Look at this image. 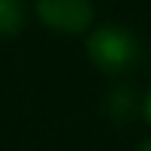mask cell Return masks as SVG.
<instances>
[{"label":"cell","instance_id":"4","mask_svg":"<svg viewBox=\"0 0 151 151\" xmlns=\"http://www.w3.org/2000/svg\"><path fill=\"white\" fill-rule=\"evenodd\" d=\"M146 118L151 120V94H149V99H146Z\"/></svg>","mask_w":151,"mask_h":151},{"label":"cell","instance_id":"2","mask_svg":"<svg viewBox=\"0 0 151 151\" xmlns=\"http://www.w3.org/2000/svg\"><path fill=\"white\" fill-rule=\"evenodd\" d=\"M38 14L52 28L78 33L87 26L92 12L87 0H40Z\"/></svg>","mask_w":151,"mask_h":151},{"label":"cell","instance_id":"1","mask_svg":"<svg viewBox=\"0 0 151 151\" xmlns=\"http://www.w3.org/2000/svg\"><path fill=\"white\" fill-rule=\"evenodd\" d=\"M90 54L92 59L106 68V71H120L125 68L132 59H134V40L130 33H125L123 28H116V26H106V28H99L90 42Z\"/></svg>","mask_w":151,"mask_h":151},{"label":"cell","instance_id":"5","mask_svg":"<svg viewBox=\"0 0 151 151\" xmlns=\"http://www.w3.org/2000/svg\"><path fill=\"white\" fill-rule=\"evenodd\" d=\"M139 151H151V142H146V144H144V146H142Z\"/></svg>","mask_w":151,"mask_h":151},{"label":"cell","instance_id":"3","mask_svg":"<svg viewBox=\"0 0 151 151\" xmlns=\"http://www.w3.org/2000/svg\"><path fill=\"white\" fill-rule=\"evenodd\" d=\"M21 26V5L19 0H0V35L14 33Z\"/></svg>","mask_w":151,"mask_h":151}]
</instances>
